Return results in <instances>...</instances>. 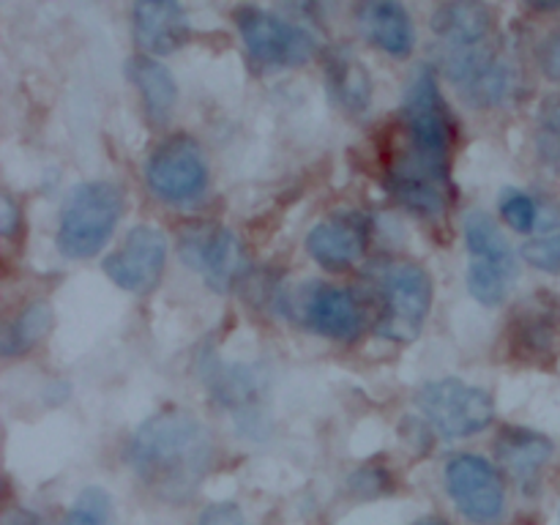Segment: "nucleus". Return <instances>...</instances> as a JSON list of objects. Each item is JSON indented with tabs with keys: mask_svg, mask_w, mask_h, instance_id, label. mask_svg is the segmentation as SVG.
Instances as JSON below:
<instances>
[{
	"mask_svg": "<svg viewBox=\"0 0 560 525\" xmlns=\"http://www.w3.org/2000/svg\"><path fill=\"white\" fill-rule=\"evenodd\" d=\"M405 148L392 162V191L410 211L438 217L452 200L448 153H452V115L441 96L432 69H419L402 107Z\"/></svg>",
	"mask_w": 560,
	"mask_h": 525,
	"instance_id": "1",
	"label": "nucleus"
},
{
	"mask_svg": "<svg viewBox=\"0 0 560 525\" xmlns=\"http://www.w3.org/2000/svg\"><path fill=\"white\" fill-rule=\"evenodd\" d=\"M213 463V438L189 413L151 416L129 441V465L164 498H186L200 487Z\"/></svg>",
	"mask_w": 560,
	"mask_h": 525,
	"instance_id": "2",
	"label": "nucleus"
},
{
	"mask_svg": "<svg viewBox=\"0 0 560 525\" xmlns=\"http://www.w3.org/2000/svg\"><path fill=\"white\" fill-rule=\"evenodd\" d=\"M124 217V189L115 180H88L60 208L58 249L69 260H88L118 228Z\"/></svg>",
	"mask_w": 560,
	"mask_h": 525,
	"instance_id": "3",
	"label": "nucleus"
},
{
	"mask_svg": "<svg viewBox=\"0 0 560 525\" xmlns=\"http://www.w3.org/2000/svg\"><path fill=\"white\" fill-rule=\"evenodd\" d=\"M465 241L470 252V295L485 306L503 304L517 279V260H514L506 235L492 222L490 213L470 211L465 217Z\"/></svg>",
	"mask_w": 560,
	"mask_h": 525,
	"instance_id": "4",
	"label": "nucleus"
},
{
	"mask_svg": "<svg viewBox=\"0 0 560 525\" xmlns=\"http://www.w3.org/2000/svg\"><path fill=\"white\" fill-rule=\"evenodd\" d=\"M383 317L377 334L394 342H413L432 310V279L419 262L399 260L383 268Z\"/></svg>",
	"mask_w": 560,
	"mask_h": 525,
	"instance_id": "5",
	"label": "nucleus"
},
{
	"mask_svg": "<svg viewBox=\"0 0 560 525\" xmlns=\"http://www.w3.org/2000/svg\"><path fill=\"white\" fill-rule=\"evenodd\" d=\"M416 405L432 424V430L448 441L487 430L495 416V402L490 394L485 388L459 381V377H443V381L421 386L416 394Z\"/></svg>",
	"mask_w": 560,
	"mask_h": 525,
	"instance_id": "6",
	"label": "nucleus"
},
{
	"mask_svg": "<svg viewBox=\"0 0 560 525\" xmlns=\"http://www.w3.org/2000/svg\"><path fill=\"white\" fill-rule=\"evenodd\" d=\"M235 25L252 63L260 69H290L306 63L315 55V36L306 27L282 20L271 11L238 9Z\"/></svg>",
	"mask_w": 560,
	"mask_h": 525,
	"instance_id": "7",
	"label": "nucleus"
},
{
	"mask_svg": "<svg viewBox=\"0 0 560 525\" xmlns=\"http://www.w3.org/2000/svg\"><path fill=\"white\" fill-rule=\"evenodd\" d=\"M148 189L170 206H186L206 195L208 164L189 137H173L151 153L145 164Z\"/></svg>",
	"mask_w": 560,
	"mask_h": 525,
	"instance_id": "8",
	"label": "nucleus"
},
{
	"mask_svg": "<svg viewBox=\"0 0 560 525\" xmlns=\"http://www.w3.org/2000/svg\"><path fill=\"white\" fill-rule=\"evenodd\" d=\"M446 71L474 107H501L514 96L517 74L512 63L485 44L446 49Z\"/></svg>",
	"mask_w": 560,
	"mask_h": 525,
	"instance_id": "9",
	"label": "nucleus"
},
{
	"mask_svg": "<svg viewBox=\"0 0 560 525\" xmlns=\"http://www.w3.org/2000/svg\"><path fill=\"white\" fill-rule=\"evenodd\" d=\"M446 490L454 506L476 525H492L506 512V487L492 463L479 454H457L446 465Z\"/></svg>",
	"mask_w": 560,
	"mask_h": 525,
	"instance_id": "10",
	"label": "nucleus"
},
{
	"mask_svg": "<svg viewBox=\"0 0 560 525\" xmlns=\"http://www.w3.org/2000/svg\"><path fill=\"white\" fill-rule=\"evenodd\" d=\"M167 262V235L151 224H137L124 244L104 260V273L129 293H148L159 284Z\"/></svg>",
	"mask_w": 560,
	"mask_h": 525,
	"instance_id": "11",
	"label": "nucleus"
},
{
	"mask_svg": "<svg viewBox=\"0 0 560 525\" xmlns=\"http://www.w3.org/2000/svg\"><path fill=\"white\" fill-rule=\"evenodd\" d=\"M180 257L200 273L211 290H230L244 271V249L238 235L222 224H202L180 238Z\"/></svg>",
	"mask_w": 560,
	"mask_h": 525,
	"instance_id": "12",
	"label": "nucleus"
},
{
	"mask_svg": "<svg viewBox=\"0 0 560 525\" xmlns=\"http://www.w3.org/2000/svg\"><path fill=\"white\" fill-rule=\"evenodd\" d=\"M301 315L312 331L331 339H353L361 331V310L348 290L337 284H312L304 293Z\"/></svg>",
	"mask_w": 560,
	"mask_h": 525,
	"instance_id": "13",
	"label": "nucleus"
},
{
	"mask_svg": "<svg viewBox=\"0 0 560 525\" xmlns=\"http://www.w3.org/2000/svg\"><path fill=\"white\" fill-rule=\"evenodd\" d=\"M135 38L153 55H170L189 38V16L173 0H142L131 9Z\"/></svg>",
	"mask_w": 560,
	"mask_h": 525,
	"instance_id": "14",
	"label": "nucleus"
},
{
	"mask_svg": "<svg viewBox=\"0 0 560 525\" xmlns=\"http://www.w3.org/2000/svg\"><path fill=\"white\" fill-rule=\"evenodd\" d=\"M366 230L359 219L337 217L315 224L306 235V249L320 266L348 268L364 255Z\"/></svg>",
	"mask_w": 560,
	"mask_h": 525,
	"instance_id": "15",
	"label": "nucleus"
},
{
	"mask_svg": "<svg viewBox=\"0 0 560 525\" xmlns=\"http://www.w3.org/2000/svg\"><path fill=\"white\" fill-rule=\"evenodd\" d=\"M359 25L364 36L383 52L394 58H408L413 49V22L405 5L377 0V3H364L359 11Z\"/></svg>",
	"mask_w": 560,
	"mask_h": 525,
	"instance_id": "16",
	"label": "nucleus"
},
{
	"mask_svg": "<svg viewBox=\"0 0 560 525\" xmlns=\"http://www.w3.org/2000/svg\"><path fill=\"white\" fill-rule=\"evenodd\" d=\"M550 457V438L539 435V432L520 430V427L501 432V441H498V459L506 465L509 474H512L523 487L534 485V481L539 479L541 468H545Z\"/></svg>",
	"mask_w": 560,
	"mask_h": 525,
	"instance_id": "17",
	"label": "nucleus"
},
{
	"mask_svg": "<svg viewBox=\"0 0 560 525\" xmlns=\"http://www.w3.org/2000/svg\"><path fill=\"white\" fill-rule=\"evenodd\" d=\"M432 31L446 49L485 44L490 33V11L479 3H448L432 16Z\"/></svg>",
	"mask_w": 560,
	"mask_h": 525,
	"instance_id": "18",
	"label": "nucleus"
},
{
	"mask_svg": "<svg viewBox=\"0 0 560 525\" xmlns=\"http://www.w3.org/2000/svg\"><path fill=\"white\" fill-rule=\"evenodd\" d=\"M126 69H129V80L140 91L148 115L153 120L167 118L175 98H178V88H175V80L167 71V66L159 63L156 58H148V55H137V58L129 60Z\"/></svg>",
	"mask_w": 560,
	"mask_h": 525,
	"instance_id": "19",
	"label": "nucleus"
},
{
	"mask_svg": "<svg viewBox=\"0 0 560 525\" xmlns=\"http://www.w3.org/2000/svg\"><path fill=\"white\" fill-rule=\"evenodd\" d=\"M326 80L345 109L364 113L372 98V80L366 74L364 63L355 55L342 52V49L331 52L326 63Z\"/></svg>",
	"mask_w": 560,
	"mask_h": 525,
	"instance_id": "20",
	"label": "nucleus"
},
{
	"mask_svg": "<svg viewBox=\"0 0 560 525\" xmlns=\"http://www.w3.org/2000/svg\"><path fill=\"white\" fill-rule=\"evenodd\" d=\"M49 326H52V306H49V301H33L31 306H25L5 326L3 339H0L3 355H22L31 348H36L47 337Z\"/></svg>",
	"mask_w": 560,
	"mask_h": 525,
	"instance_id": "21",
	"label": "nucleus"
},
{
	"mask_svg": "<svg viewBox=\"0 0 560 525\" xmlns=\"http://www.w3.org/2000/svg\"><path fill=\"white\" fill-rule=\"evenodd\" d=\"M536 148L541 162L560 173V96L541 102L539 124H536Z\"/></svg>",
	"mask_w": 560,
	"mask_h": 525,
	"instance_id": "22",
	"label": "nucleus"
},
{
	"mask_svg": "<svg viewBox=\"0 0 560 525\" xmlns=\"http://www.w3.org/2000/svg\"><path fill=\"white\" fill-rule=\"evenodd\" d=\"M60 525H113V501L102 487H88Z\"/></svg>",
	"mask_w": 560,
	"mask_h": 525,
	"instance_id": "23",
	"label": "nucleus"
},
{
	"mask_svg": "<svg viewBox=\"0 0 560 525\" xmlns=\"http://www.w3.org/2000/svg\"><path fill=\"white\" fill-rule=\"evenodd\" d=\"M501 217L506 219L509 228H514L517 233H530L539 222V206L530 195L520 189H506L501 191Z\"/></svg>",
	"mask_w": 560,
	"mask_h": 525,
	"instance_id": "24",
	"label": "nucleus"
},
{
	"mask_svg": "<svg viewBox=\"0 0 560 525\" xmlns=\"http://www.w3.org/2000/svg\"><path fill=\"white\" fill-rule=\"evenodd\" d=\"M523 257L530 266L539 268V271L560 273V233L547 235V238L528 241V244L523 246Z\"/></svg>",
	"mask_w": 560,
	"mask_h": 525,
	"instance_id": "25",
	"label": "nucleus"
},
{
	"mask_svg": "<svg viewBox=\"0 0 560 525\" xmlns=\"http://www.w3.org/2000/svg\"><path fill=\"white\" fill-rule=\"evenodd\" d=\"M200 525H249L235 503H211L200 514Z\"/></svg>",
	"mask_w": 560,
	"mask_h": 525,
	"instance_id": "26",
	"label": "nucleus"
},
{
	"mask_svg": "<svg viewBox=\"0 0 560 525\" xmlns=\"http://www.w3.org/2000/svg\"><path fill=\"white\" fill-rule=\"evenodd\" d=\"M541 69L552 82H560V31L552 33L550 42L541 49Z\"/></svg>",
	"mask_w": 560,
	"mask_h": 525,
	"instance_id": "27",
	"label": "nucleus"
},
{
	"mask_svg": "<svg viewBox=\"0 0 560 525\" xmlns=\"http://www.w3.org/2000/svg\"><path fill=\"white\" fill-rule=\"evenodd\" d=\"M22 213L20 208H16L14 197L3 195V200H0V233L3 235H11L16 230V224H20Z\"/></svg>",
	"mask_w": 560,
	"mask_h": 525,
	"instance_id": "28",
	"label": "nucleus"
},
{
	"mask_svg": "<svg viewBox=\"0 0 560 525\" xmlns=\"http://www.w3.org/2000/svg\"><path fill=\"white\" fill-rule=\"evenodd\" d=\"M3 525H42V523H38V517H33L31 512H11L5 514Z\"/></svg>",
	"mask_w": 560,
	"mask_h": 525,
	"instance_id": "29",
	"label": "nucleus"
},
{
	"mask_svg": "<svg viewBox=\"0 0 560 525\" xmlns=\"http://www.w3.org/2000/svg\"><path fill=\"white\" fill-rule=\"evenodd\" d=\"M416 525H446V523H443V520H438V517H424V520H419Z\"/></svg>",
	"mask_w": 560,
	"mask_h": 525,
	"instance_id": "30",
	"label": "nucleus"
}]
</instances>
